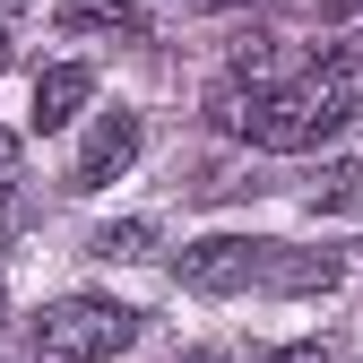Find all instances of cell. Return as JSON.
Returning <instances> with one entry per match:
<instances>
[{
    "label": "cell",
    "instance_id": "1",
    "mask_svg": "<svg viewBox=\"0 0 363 363\" xmlns=\"http://www.w3.org/2000/svg\"><path fill=\"white\" fill-rule=\"evenodd\" d=\"M354 104H363V78H354V61L337 52L329 69H311V78H294V86H268V96L251 104V121H242V139L268 147V156H294V147H311V139H329V130H346Z\"/></svg>",
    "mask_w": 363,
    "mask_h": 363
},
{
    "label": "cell",
    "instance_id": "2",
    "mask_svg": "<svg viewBox=\"0 0 363 363\" xmlns=\"http://www.w3.org/2000/svg\"><path fill=\"white\" fill-rule=\"evenodd\" d=\"M130 337H139V311L113 303V294H61V303H43V320H35V346L52 363H113Z\"/></svg>",
    "mask_w": 363,
    "mask_h": 363
},
{
    "label": "cell",
    "instance_id": "3",
    "mask_svg": "<svg viewBox=\"0 0 363 363\" xmlns=\"http://www.w3.org/2000/svg\"><path fill=\"white\" fill-rule=\"evenodd\" d=\"M268 259H277V242L208 234V242L182 251V286H191V294H242V286H268Z\"/></svg>",
    "mask_w": 363,
    "mask_h": 363
},
{
    "label": "cell",
    "instance_id": "4",
    "mask_svg": "<svg viewBox=\"0 0 363 363\" xmlns=\"http://www.w3.org/2000/svg\"><path fill=\"white\" fill-rule=\"evenodd\" d=\"M139 156V113H96V130H86V147H78V164H69V191H104V182Z\"/></svg>",
    "mask_w": 363,
    "mask_h": 363
},
{
    "label": "cell",
    "instance_id": "5",
    "mask_svg": "<svg viewBox=\"0 0 363 363\" xmlns=\"http://www.w3.org/2000/svg\"><path fill=\"white\" fill-rule=\"evenodd\" d=\"M96 96V78H86L78 61H52V69H35V96H26V121L35 130H61V121H78V104Z\"/></svg>",
    "mask_w": 363,
    "mask_h": 363
},
{
    "label": "cell",
    "instance_id": "6",
    "mask_svg": "<svg viewBox=\"0 0 363 363\" xmlns=\"http://www.w3.org/2000/svg\"><path fill=\"white\" fill-rule=\"evenodd\" d=\"M61 26H69V35H86V26H96V35H130V43L147 35L139 0H61Z\"/></svg>",
    "mask_w": 363,
    "mask_h": 363
},
{
    "label": "cell",
    "instance_id": "7",
    "mask_svg": "<svg viewBox=\"0 0 363 363\" xmlns=\"http://www.w3.org/2000/svg\"><path fill=\"white\" fill-rule=\"evenodd\" d=\"M86 251H96V259H147V251H156V225H147V216H121V225H104Z\"/></svg>",
    "mask_w": 363,
    "mask_h": 363
},
{
    "label": "cell",
    "instance_id": "8",
    "mask_svg": "<svg viewBox=\"0 0 363 363\" xmlns=\"http://www.w3.org/2000/svg\"><path fill=\"white\" fill-rule=\"evenodd\" d=\"M354 182H363L354 164H329V173H320V208H346V199H354Z\"/></svg>",
    "mask_w": 363,
    "mask_h": 363
},
{
    "label": "cell",
    "instance_id": "9",
    "mask_svg": "<svg viewBox=\"0 0 363 363\" xmlns=\"http://www.w3.org/2000/svg\"><path fill=\"white\" fill-rule=\"evenodd\" d=\"M18 216H26V199H18V191H0V242L18 234Z\"/></svg>",
    "mask_w": 363,
    "mask_h": 363
},
{
    "label": "cell",
    "instance_id": "10",
    "mask_svg": "<svg viewBox=\"0 0 363 363\" xmlns=\"http://www.w3.org/2000/svg\"><path fill=\"white\" fill-rule=\"evenodd\" d=\"M268 363H329V354H320V346H277Z\"/></svg>",
    "mask_w": 363,
    "mask_h": 363
},
{
    "label": "cell",
    "instance_id": "11",
    "mask_svg": "<svg viewBox=\"0 0 363 363\" xmlns=\"http://www.w3.org/2000/svg\"><path fill=\"white\" fill-rule=\"evenodd\" d=\"M9 173H18V139L0 130V191H9Z\"/></svg>",
    "mask_w": 363,
    "mask_h": 363
},
{
    "label": "cell",
    "instance_id": "12",
    "mask_svg": "<svg viewBox=\"0 0 363 363\" xmlns=\"http://www.w3.org/2000/svg\"><path fill=\"white\" fill-rule=\"evenodd\" d=\"M363 9V0H320V18H354Z\"/></svg>",
    "mask_w": 363,
    "mask_h": 363
},
{
    "label": "cell",
    "instance_id": "13",
    "mask_svg": "<svg viewBox=\"0 0 363 363\" xmlns=\"http://www.w3.org/2000/svg\"><path fill=\"white\" fill-rule=\"evenodd\" d=\"M173 363H225V354H173Z\"/></svg>",
    "mask_w": 363,
    "mask_h": 363
},
{
    "label": "cell",
    "instance_id": "14",
    "mask_svg": "<svg viewBox=\"0 0 363 363\" xmlns=\"http://www.w3.org/2000/svg\"><path fill=\"white\" fill-rule=\"evenodd\" d=\"M182 9H216V0H182Z\"/></svg>",
    "mask_w": 363,
    "mask_h": 363
},
{
    "label": "cell",
    "instance_id": "15",
    "mask_svg": "<svg viewBox=\"0 0 363 363\" xmlns=\"http://www.w3.org/2000/svg\"><path fill=\"white\" fill-rule=\"evenodd\" d=\"M0 61H9V35H0Z\"/></svg>",
    "mask_w": 363,
    "mask_h": 363
}]
</instances>
